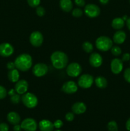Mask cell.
I'll return each instance as SVG.
<instances>
[{
	"label": "cell",
	"mask_w": 130,
	"mask_h": 131,
	"mask_svg": "<svg viewBox=\"0 0 130 131\" xmlns=\"http://www.w3.org/2000/svg\"><path fill=\"white\" fill-rule=\"evenodd\" d=\"M29 42L33 46L36 47H40L43 42V36L40 31H33L29 37Z\"/></svg>",
	"instance_id": "obj_10"
},
{
	"label": "cell",
	"mask_w": 130,
	"mask_h": 131,
	"mask_svg": "<svg viewBox=\"0 0 130 131\" xmlns=\"http://www.w3.org/2000/svg\"><path fill=\"white\" fill-rule=\"evenodd\" d=\"M87 106L85 104L82 102H76L71 107V110L73 113L76 115H80L83 114L86 111Z\"/></svg>",
	"instance_id": "obj_16"
},
{
	"label": "cell",
	"mask_w": 130,
	"mask_h": 131,
	"mask_svg": "<svg viewBox=\"0 0 130 131\" xmlns=\"http://www.w3.org/2000/svg\"><path fill=\"white\" fill-rule=\"evenodd\" d=\"M50 60L55 69L61 70L67 67L68 57L67 54L62 51H57L54 52L50 56Z\"/></svg>",
	"instance_id": "obj_1"
},
{
	"label": "cell",
	"mask_w": 130,
	"mask_h": 131,
	"mask_svg": "<svg viewBox=\"0 0 130 131\" xmlns=\"http://www.w3.org/2000/svg\"><path fill=\"white\" fill-rule=\"evenodd\" d=\"M20 95L18 94V93H15L13 95L10 96V101L12 104H19L20 102Z\"/></svg>",
	"instance_id": "obj_27"
},
{
	"label": "cell",
	"mask_w": 130,
	"mask_h": 131,
	"mask_svg": "<svg viewBox=\"0 0 130 131\" xmlns=\"http://www.w3.org/2000/svg\"><path fill=\"white\" fill-rule=\"evenodd\" d=\"M82 49L87 53H90L91 52H93L94 47L90 42H84L82 44Z\"/></svg>",
	"instance_id": "obj_24"
},
{
	"label": "cell",
	"mask_w": 130,
	"mask_h": 131,
	"mask_svg": "<svg viewBox=\"0 0 130 131\" xmlns=\"http://www.w3.org/2000/svg\"><path fill=\"white\" fill-rule=\"evenodd\" d=\"M89 61L90 65L94 68L99 67L103 63L102 56L97 52L92 53L89 56Z\"/></svg>",
	"instance_id": "obj_15"
},
{
	"label": "cell",
	"mask_w": 130,
	"mask_h": 131,
	"mask_svg": "<svg viewBox=\"0 0 130 131\" xmlns=\"http://www.w3.org/2000/svg\"><path fill=\"white\" fill-rule=\"evenodd\" d=\"M75 3L79 7H83L85 5V0H75Z\"/></svg>",
	"instance_id": "obj_36"
},
{
	"label": "cell",
	"mask_w": 130,
	"mask_h": 131,
	"mask_svg": "<svg viewBox=\"0 0 130 131\" xmlns=\"http://www.w3.org/2000/svg\"><path fill=\"white\" fill-rule=\"evenodd\" d=\"M15 92H15V89H11V90H10L8 92V94L10 96H11V95H13L15 94Z\"/></svg>",
	"instance_id": "obj_42"
},
{
	"label": "cell",
	"mask_w": 130,
	"mask_h": 131,
	"mask_svg": "<svg viewBox=\"0 0 130 131\" xmlns=\"http://www.w3.org/2000/svg\"><path fill=\"white\" fill-rule=\"evenodd\" d=\"M94 81V78L90 74H85L82 75L78 80V84L79 86L84 89H87L91 87Z\"/></svg>",
	"instance_id": "obj_5"
},
{
	"label": "cell",
	"mask_w": 130,
	"mask_h": 131,
	"mask_svg": "<svg viewBox=\"0 0 130 131\" xmlns=\"http://www.w3.org/2000/svg\"><path fill=\"white\" fill-rule=\"evenodd\" d=\"M21 101L23 104L29 109L34 108L38 104V98L33 93H25L23 94L21 97Z\"/></svg>",
	"instance_id": "obj_4"
},
{
	"label": "cell",
	"mask_w": 130,
	"mask_h": 131,
	"mask_svg": "<svg viewBox=\"0 0 130 131\" xmlns=\"http://www.w3.org/2000/svg\"><path fill=\"white\" fill-rule=\"evenodd\" d=\"M94 83H95L96 86L98 88H101V89L105 88L107 86V84H108L107 79L104 77L101 76V75L96 78V79H94Z\"/></svg>",
	"instance_id": "obj_22"
},
{
	"label": "cell",
	"mask_w": 130,
	"mask_h": 131,
	"mask_svg": "<svg viewBox=\"0 0 130 131\" xmlns=\"http://www.w3.org/2000/svg\"><path fill=\"white\" fill-rule=\"evenodd\" d=\"M7 94L8 93L6 88L3 86L0 85V100L5 99L7 95Z\"/></svg>",
	"instance_id": "obj_31"
},
{
	"label": "cell",
	"mask_w": 130,
	"mask_h": 131,
	"mask_svg": "<svg viewBox=\"0 0 130 131\" xmlns=\"http://www.w3.org/2000/svg\"><path fill=\"white\" fill-rule=\"evenodd\" d=\"M9 126L6 123L0 124V131H8Z\"/></svg>",
	"instance_id": "obj_35"
},
{
	"label": "cell",
	"mask_w": 130,
	"mask_h": 131,
	"mask_svg": "<svg viewBox=\"0 0 130 131\" xmlns=\"http://www.w3.org/2000/svg\"><path fill=\"white\" fill-rule=\"evenodd\" d=\"M110 69L113 74H120L123 69V61L119 58H114L111 61Z\"/></svg>",
	"instance_id": "obj_13"
},
{
	"label": "cell",
	"mask_w": 130,
	"mask_h": 131,
	"mask_svg": "<svg viewBox=\"0 0 130 131\" xmlns=\"http://www.w3.org/2000/svg\"><path fill=\"white\" fill-rule=\"evenodd\" d=\"M38 127L40 131H53L54 125L53 123L48 120H42L40 122Z\"/></svg>",
	"instance_id": "obj_17"
},
{
	"label": "cell",
	"mask_w": 130,
	"mask_h": 131,
	"mask_svg": "<svg viewBox=\"0 0 130 131\" xmlns=\"http://www.w3.org/2000/svg\"><path fill=\"white\" fill-rule=\"evenodd\" d=\"M84 12L85 15L90 18H95L99 16L101 10L99 6L95 4L90 3L85 5L84 8Z\"/></svg>",
	"instance_id": "obj_7"
},
{
	"label": "cell",
	"mask_w": 130,
	"mask_h": 131,
	"mask_svg": "<svg viewBox=\"0 0 130 131\" xmlns=\"http://www.w3.org/2000/svg\"><path fill=\"white\" fill-rule=\"evenodd\" d=\"M20 126L22 129L25 131H36L38 128V124L34 119L28 118L22 122Z\"/></svg>",
	"instance_id": "obj_9"
},
{
	"label": "cell",
	"mask_w": 130,
	"mask_h": 131,
	"mask_svg": "<svg viewBox=\"0 0 130 131\" xmlns=\"http://www.w3.org/2000/svg\"><path fill=\"white\" fill-rule=\"evenodd\" d=\"M27 1L31 7L36 8L39 6L41 0H27Z\"/></svg>",
	"instance_id": "obj_30"
},
{
	"label": "cell",
	"mask_w": 130,
	"mask_h": 131,
	"mask_svg": "<svg viewBox=\"0 0 130 131\" xmlns=\"http://www.w3.org/2000/svg\"><path fill=\"white\" fill-rule=\"evenodd\" d=\"M124 26V20L122 19V18H115L112 21V27L113 29L120 30Z\"/></svg>",
	"instance_id": "obj_23"
},
{
	"label": "cell",
	"mask_w": 130,
	"mask_h": 131,
	"mask_svg": "<svg viewBox=\"0 0 130 131\" xmlns=\"http://www.w3.org/2000/svg\"><path fill=\"white\" fill-rule=\"evenodd\" d=\"M54 127L56 129H59L60 128H61L63 125V122H62V120H57L54 122Z\"/></svg>",
	"instance_id": "obj_34"
},
{
	"label": "cell",
	"mask_w": 130,
	"mask_h": 131,
	"mask_svg": "<svg viewBox=\"0 0 130 131\" xmlns=\"http://www.w3.org/2000/svg\"><path fill=\"white\" fill-rule=\"evenodd\" d=\"M66 74L72 78H76L80 75L82 72V67L78 63H71L66 67Z\"/></svg>",
	"instance_id": "obj_6"
},
{
	"label": "cell",
	"mask_w": 130,
	"mask_h": 131,
	"mask_svg": "<svg viewBox=\"0 0 130 131\" xmlns=\"http://www.w3.org/2000/svg\"><path fill=\"white\" fill-rule=\"evenodd\" d=\"M111 53L113 56H119L122 53V50H121V47H119V46H112V47L111 48Z\"/></svg>",
	"instance_id": "obj_26"
},
{
	"label": "cell",
	"mask_w": 130,
	"mask_h": 131,
	"mask_svg": "<svg viewBox=\"0 0 130 131\" xmlns=\"http://www.w3.org/2000/svg\"><path fill=\"white\" fill-rule=\"evenodd\" d=\"M95 43L96 48L103 52L109 51L113 46V42L111 38L106 36H101L98 37L96 40Z\"/></svg>",
	"instance_id": "obj_3"
},
{
	"label": "cell",
	"mask_w": 130,
	"mask_h": 131,
	"mask_svg": "<svg viewBox=\"0 0 130 131\" xmlns=\"http://www.w3.org/2000/svg\"><path fill=\"white\" fill-rule=\"evenodd\" d=\"M126 128L128 131H130V117L127 119L126 123Z\"/></svg>",
	"instance_id": "obj_40"
},
{
	"label": "cell",
	"mask_w": 130,
	"mask_h": 131,
	"mask_svg": "<svg viewBox=\"0 0 130 131\" xmlns=\"http://www.w3.org/2000/svg\"><path fill=\"white\" fill-rule=\"evenodd\" d=\"M99 1L102 5H107L109 2V0H99Z\"/></svg>",
	"instance_id": "obj_43"
},
{
	"label": "cell",
	"mask_w": 130,
	"mask_h": 131,
	"mask_svg": "<svg viewBox=\"0 0 130 131\" xmlns=\"http://www.w3.org/2000/svg\"><path fill=\"white\" fill-rule=\"evenodd\" d=\"M48 71V67L46 64L43 63H38L34 65L33 67V74L34 75L38 78H41L44 75H45L47 74Z\"/></svg>",
	"instance_id": "obj_8"
},
{
	"label": "cell",
	"mask_w": 130,
	"mask_h": 131,
	"mask_svg": "<svg viewBox=\"0 0 130 131\" xmlns=\"http://www.w3.org/2000/svg\"><path fill=\"white\" fill-rule=\"evenodd\" d=\"M29 88V84L26 80H19L15 86V90L17 93L23 95L27 92Z\"/></svg>",
	"instance_id": "obj_14"
},
{
	"label": "cell",
	"mask_w": 130,
	"mask_h": 131,
	"mask_svg": "<svg viewBox=\"0 0 130 131\" xmlns=\"http://www.w3.org/2000/svg\"><path fill=\"white\" fill-rule=\"evenodd\" d=\"M6 67H7V69H8L9 70H13V69H14L16 68L15 67V63L11 62V61H10V62L8 63L7 65H6Z\"/></svg>",
	"instance_id": "obj_38"
},
{
	"label": "cell",
	"mask_w": 130,
	"mask_h": 131,
	"mask_svg": "<svg viewBox=\"0 0 130 131\" xmlns=\"http://www.w3.org/2000/svg\"><path fill=\"white\" fill-rule=\"evenodd\" d=\"M14 63L17 70L26 72L32 67L33 59L31 55L28 54H21L15 58Z\"/></svg>",
	"instance_id": "obj_2"
},
{
	"label": "cell",
	"mask_w": 130,
	"mask_h": 131,
	"mask_svg": "<svg viewBox=\"0 0 130 131\" xmlns=\"http://www.w3.org/2000/svg\"><path fill=\"white\" fill-rule=\"evenodd\" d=\"M59 6L64 12H70L73 9V3L71 0H60Z\"/></svg>",
	"instance_id": "obj_20"
},
{
	"label": "cell",
	"mask_w": 130,
	"mask_h": 131,
	"mask_svg": "<svg viewBox=\"0 0 130 131\" xmlns=\"http://www.w3.org/2000/svg\"><path fill=\"white\" fill-rule=\"evenodd\" d=\"M130 60V54L129 53H124L122 56V61L124 62L128 61Z\"/></svg>",
	"instance_id": "obj_37"
},
{
	"label": "cell",
	"mask_w": 130,
	"mask_h": 131,
	"mask_svg": "<svg viewBox=\"0 0 130 131\" xmlns=\"http://www.w3.org/2000/svg\"><path fill=\"white\" fill-rule=\"evenodd\" d=\"M83 15V11L79 8H76L73 9L72 11V15L75 17H80L82 16Z\"/></svg>",
	"instance_id": "obj_28"
},
{
	"label": "cell",
	"mask_w": 130,
	"mask_h": 131,
	"mask_svg": "<svg viewBox=\"0 0 130 131\" xmlns=\"http://www.w3.org/2000/svg\"><path fill=\"white\" fill-rule=\"evenodd\" d=\"M36 13L38 16L42 17L45 14V8L43 6H37L36 9Z\"/></svg>",
	"instance_id": "obj_29"
},
{
	"label": "cell",
	"mask_w": 130,
	"mask_h": 131,
	"mask_svg": "<svg viewBox=\"0 0 130 131\" xmlns=\"http://www.w3.org/2000/svg\"><path fill=\"white\" fill-rule=\"evenodd\" d=\"M13 129H14V131H21L22 130L21 128V126H20V125H19V124L14 125V128H13Z\"/></svg>",
	"instance_id": "obj_39"
},
{
	"label": "cell",
	"mask_w": 130,
	"mask_h": 131,
	"mask_svg": "<svg viewBox=\"0 0 130 131\" xmlns=\"http://www.w3.org/2000/svg\"><path fill=\"white\" fill-rule=\"evenodd\" d=\"M14 52V48L9 43H2L0 44V56L3 57H9Z\"/></svg>",
	"instance_id": "obj_12"
},
{
	"label": "cell",
	"mask_w": 130,
	"mask_h": 131,
	"mask_svg": "<svg viewBox=\"0 0 130 131\" xmlns=\"http://www.w3.org/2000/svg\"><path fill=\"white\" fill-rule=\"evenodd\" d=\"M19 78L20 74L17 69H14L13 70H9L8 73V78L10 81L12 83H17L19 80Z\"/></svg>",
	"instance_id": "obj_21"
},
{
	"label": "cell",
	"mask_w": 130,
	"mask_h": 131,
	"mask_svg": "<svg viewBox=\"0 0 130 131\" xmlns=\"http://www.w3.org/2000/svg\"><path fill=\"white\" fill-rule=\"evenodd\" d=\"M78 86L76 83L73 81H66L62 84V91L67 94H73L77 92Z\"/></svg>",
	"instance_id": "obj_11"
},
{
	"label": "cell",
	"mask_w": 130,
	"mask_h": 131,
	"mask_svg": "<svg viewBox=\"0 0 130 131\" xmlns=\"http://www.w3.org/2000/svg\"><path fill=\"white\" fill-rule=\"evenodd\" d=\"M7 120L12 125H17L20 122V116L17 113L11 111L7 115Z\"/></svg>",
	"instance_id": "obj_19"
},
{
	"label": "cell",
	"mask_w": 130,
	"mask_h": 131,
	"mask_svg": "<svg viewBox=\"0 0 130 131\" xmlns=\"http://www.w3.org/2000/svg\"><path fill=\"white\" fill-rule=\"evenodd\" d=\"M74 118H75V115H74L73 113L68 112L65 115V119L68 122H72L74 120Z\"/></svg>",
	"instance_id": "obj_33"
},
{
	"label": "cell",
	"mask_w": 130,
	"mask_h": 131,
	"mask_svg": "<svg viewBox=\"0 0 130 131\" xmlns=\"http://www.w3.org/2000/svg\"><path fill=\"white\" fill-rule=\"evenodd\" d=\"M108 131H118V125L115 121H110L107 124Z\"/></svg>",
	"instance_id": "obj_25"
},
{
	"label": "cell",
	"mask_w": 130,
	"mask_h": 131,
	"mask_svg": "<svg viewBox=\"0 0 130 131\" xmlns=\"http://www.w3.org/2000/svg\"><path fill=\"white\" fill-rule=\"evenodd\" d=\"M54 131H61V130H59V129H57V130H54Z\"/></svg>",
	"instance_id": "obj_44"
},
{
	"label": "cell",
	"mask_w": 130,
	"mask_h": 131,
	"mask_svg": "<svg viewBox=\"0 0 130 131\" xmlns=\"http://www.w3.org/2000/svg\"><path fill=\"white\" fill-rule=\"evenodd\" d=\"M124 78L127 83H130V68H127L124 72Z\"/></svg>",
	"instance_id": "obj_32"
},
{
	"label": "cell",
	"mask_w": 130,
	"mask_h": 131,
	"mask_svg": "<svg viewBox=\"0 0 130 131\" xmlns=\"http://www.w3.org/2000/svg\"><path fill=\"white\" fill-rule=\"evenodd\" d=\"M126 38V33L122 30L117 31L113 36V41L116 44H122V43H123Z\"/></svg>",
	"instance_id": "obj_18"
},
{
	"label": "cell",
	"mask_w": 130,
	"mask_h": 131,
	"mask_svg": "<svg viewBox=\"0 0 130 131\" xmlns=\"http://www.w3.org/2000/svg\"><path fill=\"white\" fill-rule=\"evenodd\" d=\"M126 26H127L129 30L130 31V17L127 18V19L126 20Z\"/></svg>",
	"instance_id": "obj_41"
}]
</instances>
